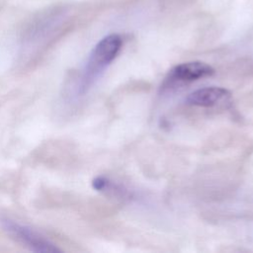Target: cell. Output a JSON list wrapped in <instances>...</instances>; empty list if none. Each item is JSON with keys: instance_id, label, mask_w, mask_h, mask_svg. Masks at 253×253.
<instances>
[{"instance_id": "obj_1", "label": "cell", "mask_w": 253, "mask_h": 253, "mask_svg": "<svg viewBox=\"0 0 253 253\" xmlns=\"http://www.w3.org/2000/svg\"><path fill=\"white\" fill-rule=\"evenodd\" d=\"M123 44L122 38L111 34L103 38L91 51L81 75L77 93L82 95L91 87L102 71L115 59Z\"/></svg>"}, {"instance_id": "obj_2", "label": "cell", "mask_w": 253, "mask_h": 253, "mask_svg": "<svg viewBox=\"0 0 253 253\" xmlns=\"http://www.w3.org/2000/svg\"><path fill=\"white\" fill-rule=\"evenodd\" d=\"M0 224L12 238L36 253H57L61 250L42 234L31 227L9 217H1Z\"/></svg>"}, {"instance_id": "obj_3", "label": "cell", "mask_w": 253, "mask_h": 253, "mask_svg": "<svg viewBox=\"0 0 253 253\" xmlns=\"http://www.w3.org/2000/svg\"><path fill=\"white\" fill-rule=\"evenodd\" d=\"M214 70L209 64L202 61H190L176 65L170 76L179 81H193L213 74Z\"/></svg>"}, {"instance_id": "obj_4", "label": "cell", "mask_w": 253, "mask_h": 253, "mask_svg": "<svg viewBox=\"0 0 253 253\" xmlns=\"http://www.w3.org/2000/svg\"><path fill=\"white\" fill-rule=\"evenodd\" d=\"M229 96V92L220 87H206L192 92L187 97L190 105L199 107H211Z\"/></svg>"}, {"instance_id": "obj_5", "label": "cell", "mask_w": 253, "mask_h": 253, "mask_svg": "<svg viewBox=\"0 0 253 253\" xmlns=\"http://www.w3.org/2000/svg\"><path fill=\"white\" fill-rule=\"evenodd\" d=\"M108 184H109L108 180L106 178H104V177H97L92 182L93 188L95 190H97V191H103V190L107 189L108 188Z\"/></svg>"}]
</instances>
